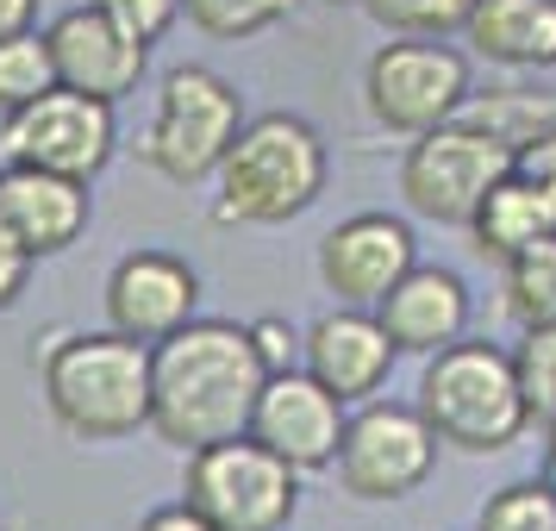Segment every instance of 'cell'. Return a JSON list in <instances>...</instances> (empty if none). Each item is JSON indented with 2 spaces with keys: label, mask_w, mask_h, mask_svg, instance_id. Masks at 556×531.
Wrapping results in <instances>:
<instances>
[{
  "label": "cell",
  "mask_w": 556,
  "mask_h": 531,
  "mask_svg": "<svg viewBox=\"0 0 556 531\" xmlns=\"http://www.w3.org/2000/svg\"><path fill=\"white\" fill-rule=\"evenodd\" d=\"M263 381H269V363L256 351L251 326L188 319L176 338L156 344L151 431L176 451H206L219 438H238L251 431Z\"/></svg>",
  "instance_id": "obj_1"
},
{
  "label": "cell",
  "mask_w": 556,
  "mask_h": 531,
  "mask_svg": "<svg viewBox=\"0 0 556 531\" xmlns=\"http://www.w3.org/2000/svg\"><path fill=\"white\" fill-rule=\"evenodd\" d=\"M151 369L156 344L126 331H70L45 351V406L81 444H113L151 426Z\"/></svg>",
  "instance_id": "obj_2"
},
{
  "label": "cell",
  "mask_w": 556,
  "mask_h": 531,
  "mask_svg": "<svg viewBox=\"0 0 556 531\" xmlns=\"http://www.w3.org/2000/svg\"><path fill=\"white\" fill-rule=\"evenodd\" d=\"M326 138L306 126L301 113H263L244 119L219 156V201L213 219L219 226H288L306 206L326 194Z\"/></svg>",
  "instance_id": "obj_3"
},
{
  "label": "cell",
  "mask_w": 556,
  "mask_h": 531,
  "mask_svg": "<svg viewBox=\"0 0 556 531\" xmlns=\"http://www.w3.org/2000/svg\"><path fill=\"white\" fill-rule=\"evenodd\" d=\"M419 413L438 431V444L469 456H494L506 444H519V431L531 426L526 388H519V363L501 344H476L456 338L438 356H426L419 376Z\"/></svg>",
  "instance_id": "obj_4"
},
{
  "label": "cell",
  "mask_w": 556,
  "mask_h": 531,
  "mask_svg": "<svg viewBox=\"0 0 556 531\" xmlns=\"http://www.w3.org/2000/svg\"><path fill=\"white\" fill-rule=\"evenodd\" d=\"M181 494L194 513H206L213 531H288L301 506V469L276 456L263 438L238 431L206 451H188Z\"/></svg>",
  "instance_id": "obj_5"
},
{
  "label": "cell",
  "mask_w": 556,
  "mask_h": 531,
  "mask_svg": "<svg viewBox=\"0 0 556 531\" xmlns=\"http://www.w3.org/2000/svg\"><path fill=\"white\" fill-rule=\"evenodd\" d=\"M501 176H513V144H506L501 131L476 126L469 113L419 131L401 156L406 206L419 219H438V226H469L476 206L488 201V188Z\"/></svg>",
  "instance_id": "obj_6"
},
{
  "label": "cell",
  "mask_w": 556,
  "mask_h": 531,
  "mask_svg": "<svg viewBox=\"0 0 556 531\" xmlns=\"http://www.w3.org/2000/svg\"><path fill=\"white\" fill-rule=\"evenodd\" d=\"M244 131V101L219 69L206 63H181L163 76L156 94V119L144 131V163L169 181H201L219 169V156L231 151V138Z\"/></svg>",
  "instance_id": "obj_7"
},
{
  "label": "cell",
  "mask_w": 556,
  "mask_h": 531,
  "mask_svg": "<svg viewBox=\"0 0 556 531\" xmlns=\"http://www.w3.org/2000/svg\"><path fill=\"white\" fill-rule=\"evenodd\" d=\"M363 94H369L376 126L401 131V138H419V131L463 113V101H469V63L444 38H394V45H381L369 56Z\"/></svg>",
  "instance_id": "obj_8"
},
{
  "label": "cell",
  "mask_w": 556,
  "mask_h": 531,
  "mask_svg": "<svg viewBox=\"0 0 556 531\" xmlns=\"http://www.w3.org/2000/svg\"><path fill=\"white\" fill-rule=\"evenodd\" d=\"M438 469V431L426 426L419 406L376 401L351 413L344 444H338V481L356 501H406L413 488H426Z\"/></svg>",
  "instance_id": "obj_9"
},
{
  "label": "cell",
  "mask_w": 556,
  "mask_h": 531,
  "mask_svg": "<svg viewBox=\"0 0 556 531\" xmlns=\"http://www.w3.org/2000/svg\"><path fill=\"white\" fill-rule=\"evenodd\" d=\"M113 101H94V94H76V88H51L31 106L7 113L0 126V151L7 163H31V169H56V176L94 181L113 156Z\"/></svg>",
  "instance_id": "obj_10"
},
{
  "label": "cell",
  "mask_w": 556,
  "mask_h": 531,
  "mask_svg": "<svg viewBox=\"0 0 556 531\" xmlns=\"http://www.w3.org/2000/svg\"><path fill=\"white\" fill-rule=\"evenodd\" d=\"M344 406L351 401H338L313 369H276V376L263 381V394H256L251 438H263L301 476H313V469L338 463V444H344V426H351Z\"/></svg>",
  "instance_id": "obj_11"
},
{
  "label": "cell",
  "mask_w": 556,
  "mask_h": 531,
  "mask_svg": "<svg viewBox=\"0 0 556 531\" xmlns=\"http://www.w3.org/2000/svg\"><path fill=\"white\" fill-rule=\"evenodd\" d=\"M45 38H51L56 88H76V94H94V101H126L151 69V45L119 31L94 0L56 13V26Z\"/></svg>",
  "instance_id": "obj_12"
},
{
  "label": "cell",
  "mask_w": 556,
  "mask_h": 531,
  "mask_svg": "<svg viewBox=\"0 0 556 531\" xmlns=\"http://www.w3.org/2000/svg\"><path fill=\"white\" fill-rule=\"evenodd\" d=\"M194 306H201V276L169 251H131L106 276V326L138 344L176 338L194 319Z\"/></svg>",
  "instance_id": "obj_13"
},
{
  "label": "cell",
  "mask_w": 556,
  "mask_h": 531,
  "mask_svg": "<svg viewBox=\"0 0 556 531\" xmlns=\"http://www.w3.org/2000/svg\"><path fill=\"white\" fill-rule=\"evenodd\" d=\"M413 263H419L413 226L394 213H356L319 238V276L338 306H376Z\"/></svg>",
  "instance_id": "obj_14"
},
{
  "label": "cell",
  "mask_w": 556,
  "mask_h": 531,
  "mask_svg": "<svg viewBox=\"0 0 556 531\" xmlns=\"http://www.w3.org/2000/svg\"><path fill=\"white\" fill-rule=\"evenodd\" d=\"M301 356L338 401H369V394H381L401 351L376 319V306H338L326 319H313V331L301 338Z\"/></svg>",
  "instance_id": "obj_15"
},
{
  "label": "cell",
  "mask_w": 556,
  "mask_h": 531,
  "mask_svg": "<svg viewBox=\"0 0 556 531\" xmlns=\"http://www.w3.org/2000/svg\"><path fill=\"white\" fill-rule=\"evenodd\" d=\"M88 181L56 176V169H31V163H7L0 169V226L13 231L31 256L70 251L88 231Z\"/></svg>",
  "instance_id": "obj_16"
},
{
  "label": "cell",
  "mask_w": 556,
  "mask_h": 531,
  "mask_svg": "<svg viewBox=\"0 0 556 531\" xmlns=\"http://www.w3.org/2000/svg\"><path fill=\"white\" fill-rule=\"evenodd\" d=\"M376 319L388 326L394 351L406 356H438L444 344H456L469 331V288L456 269L438 263H413L388 294L376 301Z\"/></svg>",
  "instance_id": "obj_17"
},
{
  "label": "cell",
  "mask_w": 556,
  "mask_h": 531,
  "mask_svg": "<svg viewBox=\"0 0 556 531\" xmlns=\"http://www.w3.org/2000/svg\"><path fill=\"white\" fill-rule=\"evenodd\" d=\"M463 38L506 69H556V0H476Z\"/></svg>",
  "instance_id": "obj_18"
},
{
  "label": "cell",
  "mask_w": 556,
  "mask_h": 531,
  "mask_svg": "<svg viewBox=\"0 0 556 531\" xmlns=\"http://www.w3.org/2000/svg\"><path fill=\"white\" fill-rule=\"evenodd\" d=\"M469 231H476L481 256H501L506 263V256H519L526 244H538V238L556 231V201L544 188H531L526 176H501L488 188V201L476 206Z\"/></svg>",
  "instance_id": "obj_19"
},
{
  "label": "cell",
  "mask_w": 556,
  "mask_h": 531,
  "mask_svg": "<svg viewBox=\"0 0 556 531\" xmlns=\"http://www.w3.org/2000/svg\"><path fill=\"white\" fill-rule=\"evenodd\" d=\"M506 313L519 331L556 326V231L506 256Z\"/></svg>",
  "instance_id": "obj_20"
},
{
  "label": "cell",
  "mask_w": 556,
  "mask_h": 531,
  "mask_svg": "<svg viewBox=\"0 0 556 531\" xmlns=\"http://www.w3.org/2000/svg\"><path fill=\"white\" fill-rule=\"evenodd\" d=\"M51 88H56V63H51V38L45 31L0 38V113H20V106H31Z\"/></svg>",
  "instance_id": "obj_21"
},
{
  "label": "cell",
  "mask_w": 556,
  "mask_h": 531,
  "mask_svg": "<svg viewBox=\"0 0 556 531\" xmlns=\"http://www.w3.org/2000/svg\"><path fill=\"white\" fill-rule=\"evenodd\" d=\"M363 13L394 38H451L469 26L476 0H363Z\"/></svg>",
  "instance_id": "obj_22"
},
{
  "label": "cell",
  "mask_w": 556,
  "mask_h": 531,
  "mask_svg": "<svg viewBox=\"0 0 556 531\" xmlns=\"http://www.w3.org/2000/svg\"><path fill=\"white\" fill-rule=\"evenodd\" d=\"M181 13H188V26H201L206 38H256V31L281 26L288 13H294V0H181Z\"/></svg>",
  "instance_id": "obj_23"
},
{
  "label": "cell",
  "mask_w": 556,
  "mask_h": 531,
  "mask_svg": "<svg viewBox=\"0 0 556 531\" xmlns=\"http://www.w3.org/2000/svg\"><path fill=\"white\" fill-rule=\"evenodd\" d=\"M476 531H556V488L538 481H506L501 494H488Z\"/></svg>",
  "instance_id": "obj_24"
},
{
  "label": "cell",
  "mask_w": 556,
  "mask_h": 531,
  "mask_svg": "<svg viewBox=\"0 0 556 531\" xmlns=\"http://www.w3.org/2000/svg\"><path fill=\"white\" fill-rule=\"evenodd\" d=\"M519 388H526V406L538 426H556V326H531L519 338Z\"/></svg>",
  "instance_id": "obj_25"
},
{
  "label": "cell",
  "mask_w": 556,
  "mask_h": 531,
  "mask_svg": "<svg viewBox=\"0 0 556 531\" xmlns=\"http://www.w3.org/2000/svg\"><path fill=\"white\" fill-rule=\"evenodd\" d=\"M94 7H101L119 31H131L138 45H156V38L181 20V0H94Z\"/></svg>",
  "instance_id": "obj_26"
},
{
  "label": "cell",
  "mask_w": 556,
  "mask_h": 531,
  "mask_svg": "<svg viewBox=\"0 0 556 531\" xmlns=\"http://www.w3.org/2000/svg\"><path fill=\"white\" fill-rule=\"evenodd\" d=\"M513 176H526L531 188H544L556 201V119L544 131H531L526 144H513Z\"/></svg>",
  "instance_id": "obj_27"
},
{
  "label": "cell",
  "mask_w": 556,
  "mask_h": 531,
  "mask_svg": "<svg viewBox=\"0 0 556 531\" xmlns=\"http://www.w3.org/2000/svg\"><path fill=\"white\" fill-rule=\"evenodd\" d=\"M31 263H38V256H31L26 244L13 238V231L0 226V313H7V306H13L20 294H26V281H31Z\"/></svg>",
  "instance_id": "obj_28"
},
{
  "label": "cell",
  "mask_w": 556,
  "mask_h": 531,
  "mask_svg": "<svg viewBox=\"0 0 556 531\" xmlns=\"http://www.w3.org/2000/svg\"><path fill=\"white\" fill-rule=\"evenodd\" d=\"M251 338H256V351H263V363H269V376H276V369H294V344H301V338L281 326V319H256Z\"/></svg>",
  "instance_id": "obj_29"
},
{
  "label": "cell",
  "mask_w": 556,
  "mask_h": 531,
  "mask_svg": "<svg viewBox=\"0 0 556 531\" xmlns=\"http://www.w3.org/2000/svg\"><path fill=\"white\" fill-rule=\"evenodd\" d=\"M138 531H213V526H206V513H194L188 501H176V506H156V513H144V519H138Z\"/></svg>",
  "instance_id": "obj_30"
},
{
  "label": "cell",
  "mask_w": 556,
  "mask_h": 531,
  "mask_svg": "<svg viewBox=\"0 0 556 531\" xmlns=\"http://www.w3.org/2000/svg\"><path fill=\"white\" fill-rule=\"evenodd\" d=\"M38 26V0H0V38Z\"/></svg>",
  "instance_id": "obj_31"
},
{
  "label": "cell",
  "mask_w": 556,
  "mask_h": 531,
  "mask_svg": "<svg viewBox=\"0 0 556 531\" xmlns=\"http://www.w3.org/2000/svg\"><path fill=\"white\" fill-rule=\"evenodd\" d=\"M544 481L556 488V426H551V444H544Z\"/></svg>",
  "instance_id": "obj_32"
}]
</instances>
